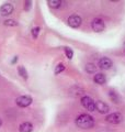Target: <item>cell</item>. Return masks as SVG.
<instances>
[{
    "mask_svg": "<svg viewBox=\"0 0 125 132\" xmlns=\"http://www.w3.org/2000/svg\"><path fill=\"white\" fill-rule=\"evenodd\" d=\"M94 118L88 113H81L76 118V126L80 129H92L94 127Z\"/></svg>",
    "mask_w": 125,
    "mask_h": 132,
    "instance_id": "6da1fadb",
    "label": "cell"
},
{
    "mask_svg": "<svg viewBox=\"0 0 125 132\" xmlns=\"http://www.w3.org/2000/svg\"><path fill=\"white\" fill-rule=\"evenodd\" d=\"M80 102H81V106L83 107V108H86L88 111H90V112H93V111L95 110V101L91 97L83 96V97H81Z\"/></svg>",
    "mask_w": 125,
    "mask_h": 132,
    "instance_id": "7a4b0ae2",
    "label": "cell"
},
{
    "mask_svg": "<svg viewBox=\"0 0 125 132\" xmlns=\"http://www.w3.org/2000/svg\"><path fill=\"white\" fill-rule=\"evenodd\" d=\"M33 102V98L28 95H23V96H19L15 99V104L20 108H26Z\"/></svg>",
    "mask_w": 125,
    "mask_h": 132,
    "instance_id": "3957f363",
    "label": "cell"
},
{
    "mask_svg": "<svg viewBox=\"0 0 125 132\" xmlns=\"http://www.w3.org/2000/svg\"><path fill=\"white\" fill-rule=\"evenodd\" d=\"M105 121L111 125H119L123 121V114L121 112H112L105 117Z\"/></svg>",
    "mask_w": 125,
    "mask_h": 132,
    "instance_id": "277c9868",
    "label": "cell"
},
{
    "mask_svg": "<svg viewBox=\"0 0 125 132\" xmlns=\"http://www.w3.org/2000/svg\"><path fill=\"white\" fill-rule=\"evenodd\" d=\"M81 23H82V19L78 14H70L67 19V24L73 29H78L81 26Z\"/></svg>",
    "mask_w": 125,
    "mask_h": 132,
    "instance_id": "5b68a950",
    "label": "cell"
},
{
    "mask_svg": "<svg viewBox=\"0 0 125 132\" xmlns=\"http://www.w3.org/2000/svg\"><path fill=\"white\" fill-rule=\"evenodd\" d=\"M91 28L92 30L97 33L103 32L104 29H105V23L101 18H94L92 21H91Z\"/></svg>",
    "mask_w": 125,
    "mask_h": 132,
    "instance_id": "8992f818",
    "label": "cell"
},
{
    "mask_svg": "<svg viewBox=\"0 0 125 132\" xmlns=\"http://www.w3.org/2000/svg\"><path fill=\"white\" fill-rule=\"evenodd\" d=\"M98 66L102 69V71H109L110 68H112V66H113V62H112V60L109 59V57L103 56L99 60Z\"/></svg>",
    "mask_w": 125,
    "mask_h": 132,
    "instance_id": "52a82bcc",
    "label": "cell"
},
{
    "mask_svg": "<svg viewBox=\"0 0 125 132\" xmlns=\"http://www.w3.org/2000/svg\"><path fill=\"white\" fill-rule=\"evenodd\" d=\"M14 10V6L10 2H6L0 6V15L2 16H8L10 15Z\"/></svg>",
    "mask_w": 125,
    "mask_h": 132,
    "instance_id": "ba28073f",
    "label": "cell"
},
{
    "mask_svg": "<svg viewBox=\"0 0 125 132\" xmlns=\"http://www.w3.org/2000/svg\"><path fill=\"white\" fill-rule=\"evenodd\" d=\"M95 110L101 114H108L110 112V107L104 101L98 100V101H95Z\"/></svg>",
    "mask_w": 125,
    "mask_h": 132,
    "instance_id": "9c48e42d",
    "label": "cell"
},
{
    "mask_svg": "<svg viewBox=\"0 0 125 132\" xmlns=\"http://www.w3.org/2000/svg\"><path fill=\"white\" fill-rule=\"evenodd\" d=\"M69 93H70V95H73V96H75V97H83L85 89H83L82 87H80V86H78V85H75L69 89Z\"/></svg>",
    "mask_w": 125,
    "mask_h": 132,
    "instance_id": "30bf717a",
    "label": "cell"
},
{
    "mask_svg": "<svg viewBox=\"0 0 125 132\" xmlns=\"http://www.w3.org/2000/svg\"><path fill=\"white\" fill-rule=\"evenodd\" d=\"M93 81L98 85H104L106 82V76L103 73H97L93 76Z\"/></svg>",
    "mask_w": 125,
    "mask_h": 132,
    "instance_id": "8fae6325",
    "label": "cell"
},
{
    "mask_svg": "<svg viewBox=\"0 0 125 132\" xmlns=\"http://www.w3.org/2000/svg\"><path fill=\"white\" fill-rule=\"evenodd\" d=\"M33 131V125L31 122H23L19 126V132H32Z\"/></svg>",
    "mask_w": 125,
    "mask_h": 132,
    "instance_id": "7c38bea8",
    "label": "cell"
},
{
    "mask_svg": "<svg viewBox=\"0 0 125 132\" xmlns=\"http://www.w3.org/2000/svg\"><path fill=\"white\" fill-rule=\"evenodd\" d=\"M108 95H109V98L111 99V101H113L114 104H120L121 102V98L119 96L118 93H115L114 90H109V93H108Z\"/></svg>",
    "mask_w": 125,
    "mask_h": 132,
    "instance_id": "4fadbf2b",
    "label": "cell"
},
{
    "mask_svg": "<svg viewBox=\"0 0 125 132\" xmlns=\"http://www.w3.org/2000/svg\"><path fill=\"white\" fill-rule=\"evenodd\" d=\"M62 1L60 0H48L47 1V5L49 8H52V9H58V8H60Z\"/></svg>",
    "mask_w": 125,
    "mask_h": 132,
    "instance_id": "5bb4252c",
    "label": "cell"
},
{
    "mask_svg": "<svg viewBox=\"0 0 125 132\" xmlns=\"http://www.w3.org/2000/svg\"><path fill=\"white\" fill-rule=\"evenodd\" d=\"M85 69L88 74H94L97 72V66H95L93 63H87L85 66Z\"/></svg>",
    "mask_w": 125,
    "mask_h": 132,
    "instance_id": "9a60e30c",
    "label": "cell"
},
{
    "mask_svg": "<svg viewBox=\"0 0 125 132\" xmlns=\"http://www.w3.org/2000/svg\"><path fill=\"white\" fill-rule=\"evenodd\" d=\"M18 73H19V75H20L21 77L24 78V79H28V78H29L28 71L25 69V67H24V66H22V65L18 66Z\"/></svg>",
    "mask_w": 125,
    "mask_h": 132,
    "instance_id": "2e32d148",
    "label": "cell"
},
{
    "mask_svg": "<svg viewBox=\"0 0 125 132\" xmlns=\"http://www.w3.org/2000/svg\"><path fill=\"white\" fill-rule=\"evenodd\" d=\"M65 69H66V66L62 63H59V64H57L55 69H54V74H55V75H58V74H60V73L64 72Z\"/></svg>",
    "mask_w": 125,
    "mask_h": 132,
    "instance_id": "e0dca14e",
    "label": "cell"
},
{
    "mask_svg": "<svg viewBox=\"0 0 125 132\" xmlns=\"http://www.w3.org/2000/svg\"><path fill=\"white\" fill-rule=\"evenodd\" d=\"M3 24L7 26V27H16L18 26V22H16L15 20H13V19H7V20L3 21Z\"/></svg>",
    "mask_w": 125,
    "mask_h": 132,
    "instance_id": "ac0fdd59",
    "label": "cell"
},
{
    "mask_svg": "<svg viewBox=\"0 0 125 132\" xmlns=\"http://www.w3.org/2000/svg\"><path fill=\"white\" fill-rule=\"evenodd\" d=\"M64 51H65V54H66V57H67L68 60H72L73 57H74V51H73V48H70V47H65L64 48Z\"/></svg>",
    "mask_w": 125,
    "mask_h": 132,
    "instance_id": "d6986e66",
    "label": "cell"
},
{
    "mask_svg": "<svg viewBox=\"0 0 125 132\" xmlns=\"http://www.w3.org/2000/svg\"><path fill=\"white\" fill-rule=\"evenodd\" d=\"M40 32H41V28H40V27H35V28H33L32 30H31V33H32L33 39H37V38H39Z\"/></svg>",
    "mask_w": 125,
    "mask_h": 132,
    "instance_id": "ffe728a7",
    "label": "cell"
},
{
    "mask_svg": "<svg viewBox=\"0 0 125 132\" xmlns=\"http://www.w3.org/2000/svg\"><path fill=\"white\" fill-rule=\"evenodd\" d=\"M32 7V1H25V5H24V10L29 11Z\"/></svg>",
    "mask_w": 125,
    "mask_h": 132,
    "instance_id": "44dd1931",
    "label": "cell"
},
{
    "mask_svg": "<svg viewBox=\"0 0 125 132\" xmlns=\"http://www.w3.org/2000/svg\"><path fill=\"white\" fill-rule=\"evenodd\" d=\"M16 61H18V56H14V59H13V60H12V61H11V63H12V64H14V63H15V62H16Z\"/></svg>",
    "mask_w": 125,
    "mask_h": 132,
    "instance_id": "7402d4cb",
    "label": "cell"
},
{
    "mask_svg": "<svg viewBox=\"0 0 125 132\" xmlns=\"http://www.w3.org/2000/svg\"><path fill=\"white\" fill-rule=\"evenodd\" d=\"M1 126H2V120L0 119V127H1Z\"/></svg>",
    "mask_w": 125,
    "mask_h": 132,
    "instance_id": "603a6c76",
    "label": "cell"
},
{
    "mask_svg": "<svg viewBox=\"0 0 125 132\" xmlns=\"http://www.w3.org/2000/svg\"><path fill=\"white\" fill-rule=\"evenodd\" d=\"M123 48L125 50V42H124V44H123Z\"/></svg>",
    "mask_w": 125,
    "mask_h": 132,
    "instance_id": "cb8c5ba5",
    "label": "cell"
}]
</instances>
